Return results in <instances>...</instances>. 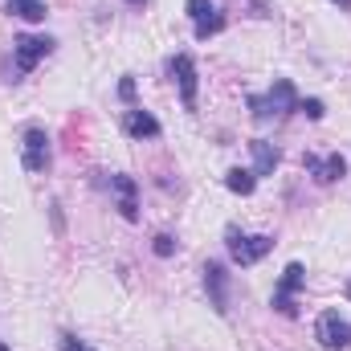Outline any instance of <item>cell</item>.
<instances>
[{
  "label": "cell",
  "mask_w": 351,
  "mask_h": 351,
  "mask_svg": "<svg viewBox=\"0 0 351 351\" xmlns=\"http://www.w3.org/2000/svg\"><path fill=\"white\" fill-rule=\"evenodd\" d=\"M250 110H254V119H258V123H265V119H278V114H290V110H298L294 82H290V78H274L269 94H250Z\"/></svg>",
  "instance_id": "cell-1"
},
{
  "label": "cell",
  "mask_w": 351,
  "mask_h": 351,
  "mask_svg": "<svg viewBox=\"0 0 351 351\" xmlns=\"http://www.w3.org/2000/svg\"><path fill=\"white\" fill-rule=\"evenodd\" d=\"M225 241H229V258L237 265H258L274 250V237H265V233H241L237 225L225 229Z\"/></svg>",
  "instance_id": "cell-2"
},
{
  "label": "cell",
  "mask_w": 351,
  "mask_h": 351,
  "mask_svg": "<svg viewBox=\"0 0 351 351\" xmlns=\"http://www.w3.org/2000/svg\"><path fill=\"white\" fill-rule=\"evenodd\" d=\"M306 286V265L302 262H290L282 269V278H278V290H274V311L278 315H286V319H294L298 315V302H294V294Z\"/></svg>",
  "instance_id": "cell-3"
},
{
  "label": "cell",
  "mask_w": 351,
  "mask_h": 351,
  "mask_svg": "<svg viewBox=\"0 0 351 351\" xmlns=\"http://www.w3.org/2000/svg\"><path fill=\"white\" fill-rule=\"evenodd\" d=\"M315 339H319V348H327V351H348L351 348V323L339 311H323L319 323H315Z\"/></svg>",
  "instance_id": "cell-4"
},
{
  "label": "cell",
  "mask_w": 351,
  "mask_h": 351,
  "mask_svg": "<svg viewBox=\"0 0 351 351\" xmlns=\"http://www.w3.org/2000/svg\"><path fill=\"white\" fill-rule=\"evenodd\" d=\"M204 294H208V306L225 319L229 315V286H233V274L225 269L221 262H204Z\"/></svg>",
  "instance_id": "cell-5"
},
{
  "label": "cell",
  "mask_w": 351,
  "mask_h": 351,
  "mask_svg": "<svg viewBox=\"0 0 351 351\" xmlns=\"http://www.w3.org/2000/svg\"><path fill=\"white\" fill-rule=\"evenodd\" d=\"M53 53V37H33V33H21L12 41V62H16V74H33L37 62Z\"/></svg>",
  "instance_id": "cell-6"
},
{
  "label": "cell",
  "mask_w": 351,
  "mask_h": 351,
  "mask_svg": "<svg viewBox=\"0 0 351 351\" xmlns=\"http://www.w3.org/2000/svg\"><path fill=\"white\" fill-rule=\"evenodd\" d=\"M168 74H172L176 86H180L184 110H196V86H200V78H196V62H192L188 53H176L172 62H168Z\"/></svg>",
  "instance_id": "cell-7"
},
{
  "label": "cell",
  "mask_w": 351,
  "mask_h": 351,
  "mask_svg": "<svg viewBox=\"0 0 351 351\" xmlns=\"http://www.w3.org/2000/svg\"><path fill=\"white\" fill-rule=\"evenodd\" d=\"M21 164H25V172H45L49 168V135H45V127H29L25 131V156H21Z\"/></svg>",
  "instance_id": "cell-8"
},
{
  "label": "cell",
  "mask_w": 351,
  "mask_h": 351,
  "mask_svg": "<svg viewBox=\"0 0 351 351\" xmlns=\"http://www.w3.org/2000/svg\"><path fill=\"white\" fill-rule=\"evenodd\" d=\"M110 188H114V196H119V213H123V221H139V184H135V176L114 172L110 176Z\"/></svg>",
  "instance_id": "cell-9"
},
{
  "label": "cell",
  "mask_w": 351,
  "mask_h": 351,
  "mask_svg": "<svg viewBox=\"0 0 351 351\" xmlns=\"http://www.w3.org/2000/svg\"><path fill=\"white\" fill-rule=\"evenodd\" d=\"M302 168L315 176L319 184H335V180H343V176H348V160H343L339 152H335V156H327V160H319V156H311V152H306V156H302Z\"/></svg>",
  "instance_id": "cell-10"
},
{
  "label": "cell",
  "mask_w": 351,
  "mask_h": 351,
  "mask_svg": "<svg viewBox=\"0 0 351 351\" xmlns=\"http://www.w3.org/2000/svg\"><path fill=\"white\" fill-rule=\"evenodd\" d=\"M123 131L131 139H160L164 135V127H160V119L152 110H127L123 114Z\"/></svg>",
  "instance_id": "cell-11"
},
{
  "label": "cell",
  "mask_w": 351,
  "mask_h": 351,
  "mask_svg": "<svg viewBox=\"0 0 351 351\" xmlns=\"http://www.w3.org/2000/svg\"><path fill=\"white\" fill-rule=\"evenodd\" d=\"M250 156H254V176H274L282 164V152L269 139H250Z\"/></svg>",
  "instance_id": "cell-12"
},
{
  "label": "cell",
  "mask_w": 351,
  "mask_h": 351,
  "mask_svg": "<svg viewBox=\"0 0 351 351\" xmlns=\"http://www.w3.org/2000/svg\"><path fill=\"white\" fill-rule=\"evenodd\" d=\"M4 12L8 16H21V21H45V0H8L4 4Z\"/></svg>",
  "instance_id": "cell-13"
},
{
  "label": "cell",
  "mask_w": 351,
  "mask_h": 351,
  "mask_svg": "<svg viewBox=\"0 0 351 351\" xmlns=\"http://www.w3.org/2000/svg\"><path fill=\"white\" fill-rule=\"evenodd\" d=\"M225 188H229V192H237V196H254L258 176L245 172V168H229V176H225Z\"/></svg>",
  "instance_id": "cell-14"
},
{
  "label": "cell",
  "mask_w": 351,
  "mask_h": 351,
  "mask_svg": "<svg viewBox=\"0 0 351 351\" xmlns=\"http://www.w3.org/2000/svg\"><path fill=\"white\" fill-rule=\"evenodd\" d=\"M184 12H188V16H192L196 25H204V21H213V16H217L221 8H217L213 0H188V4H184Z\"/></svg>",
  "instance_id": "cell-15"
},
{
  "label": "cell",
  "mask_w": 351,
  "mask_h": 351,
  "mask_svg": "<svg viewBox=\"0 0 351 351\" xmlns=\"http://www.w3.org/2000/svg\"><path fill=\"white\" fill-rule=\"evenodd\" d=\"M225 29V12H217L213 21H204V25H196V41H208V37H217Z\"/></svg>",
  "instance_id": "cell-16"
},
{
  "label": "cell",
  "mask_w": 351,
  "mask_h": 351,
  "mask_svg": "<svg viewBox=\"0 0 351 351\" xmlns=\"http://www.w3.org/2000/svg\"><path fill=\"white\" fill-rule=\"evenodd\" d=\"M298 110L311 119V123H319L323 114H327V106H323V98H298Z\"/></svg>",
  "instance_id": "cell-17"
},
{
  "label": "cell",
  "mask_w": 351,
  "mask_h": 351,
  "mask_svg": "<svg viewBox=\"0 0 351 351\" xmlns=\"http://www.w3.org/2000/svg\"><path fill=\"white\" fill-rule=\"evenodd\" d=\"M152 254H156V258H172V254H176V237H172V233H156Z\"/></svg>",
  "instance_id": "cell-18"
},
{
  "label": "cell",
  "mask_w": 351,
  "mask_h": 351,
  "mask_svg": "<svg viewBox=\"0 0 351 351\" xmlns=\"http://www.w3.org/2000/svg\"><path fill=\"white\" fill-rule=\"evenodd\" d=\"M62 351H94V348H86L78 335H62Z\"/></svg>",
  "instance_id": "cell-19"
},
{
  "label": "cell",
  "mask_w": 351,
  "mask_h": 351,
  "mask_svg": "<svg viewBox=\"0 0 351 351\" xmlns=\"http://www.w3.org/2000/svg\"><path fill=\"white\" fill-rule=\"evenodd\" d=\"M119 98H123V102H135V78H123V82H119Z\"/></svg>",
  "instance_id": "cell-20"
},
{
  "label": "cell",
  "mask_w": 351,
  "mask_h": 351,
  "mask_svg": "<svg viewBox=\"0 0 351 351\" xmlns=\"http://www.w3.org/2000/svg\"><path fill=\"white\" fill-rule=\"evenodd\" d=\"M335 4H339V8H343V12H348V8H351V0H335Z\"/></svg>",
  "instance_id": "cell-21"
},
{
  "label": "cell",
  "mask_w": 351,
  "mask_h": 351,
  "mask_svg": "<svg viewBox=\"0 0 351 351\" xmlns=\"http://www.w3.org/2000/svg\"><path fill=\"white\" fill-rule=\"evenodd\" d=\"M0 351H12V348H8V343H0Z\"/></svg>",
  "instance_id": "cell-22"
},
{
  "label": "cell",
  "mask_w": 351,
  "mask_h": 351,
  "mask_svg": "<svg viewBox=\"0 0 351 351\" xmlns=\"http://www.w3.org/2000/svg\"><path fill=\"white\" fill-rule=\"evenodd\" d=\"M127 4H143V0H127Z\"/></svg>",
  "instance_id": "cell-23"
},
{
  "label": "cell",
  "mask_w": 351,
  "mask_h": 351,
  "mask_svg": "<svg viewBox=\"0 0 351 351\" xmlns=\"http://www.w3.org/2000/svg\"><path fill=\"white\" fill-rule=\"evenodd\" d=\"M348 298H351V286H348Z\"/></svg>",
  "instance_id": "cell-24"
}]
</instances>
